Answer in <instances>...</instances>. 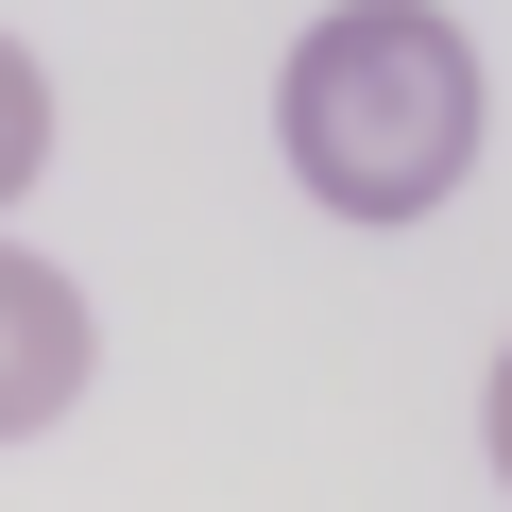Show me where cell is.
Instances as JSON below:
<instances>
[{
	"label": "cell",
	"mask_w": 512,
	"mask_h": 512,
	"mask_svg": "<svg viewBox=\"0 0 512 512\" xmlns=\"http://www.w3.org/2000/svg\"><path fill=\"white\" fill-rule=\"evenodd\" d=\"M274 154L342 222H427L495 154V69L444 0H325L274 69Z\"/></svg>",
	"instance_id": "1"
},
{
	"label": "cell",
	"mask_w": 512,
	"mask_h": 512,
	"mask_svg": "<svg viewBox=\"0 0 512 512\" xmlns=\"http://www.w3.org/2000/svg\"><path fill=\"white\" fill-rule=\"evenodd\" d=\"M86 376H103V308L52 274L35 239H0V444L69 427V410H86Z\"/></svg>",
	"instance_id": "2"
},
{
	"label": "cell",
	"mask_w": 512,
	"mask_h": 512,
	"mask_svg": "<svg viewBox=\"0 0 512 512\" xmlns=\"http://www.w3.org/2000/svg\"><path fill=\"white\" fill-rule=\"evenodd\" d=\"M35 171H52V69H35L18 35H0V205H18Z\"/></svg>",
	"instance_id": "3"
},
{
	"label": "cell",
	"mask_w": 512,
	"mask_h": 512,
	"mask_svg": "<svg viewBox=\"0 0 512 512\" xmlns=\"http://www.w3.org/2000/svg\"><path fill=\"white\" fill-rule=\"evenodd\" d=\"M478 461H495V495H512V342H495V376H478Z\"/></svg>",
	"instance_id": "4"
}]
</instances>
